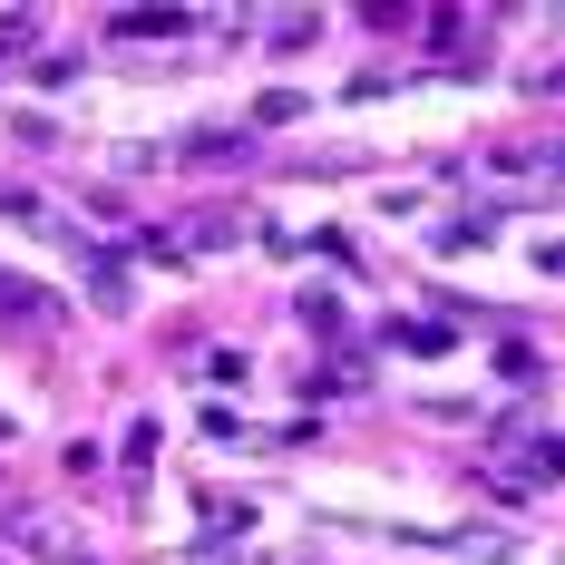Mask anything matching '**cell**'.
Instances as JSON below:
<instances>
[{
    "label": "cell",
    "instance_id": "cell-1",
    "mask_svg": "<svg viewBox=\"0 0 565 565\" xmlns=\"http://www.w3.org/2000/svg\"><path fill=\"white\" fill-rule=\"evenodd\" d=\"M516 449V478H565V439H526V429H508Z\"/></svg>",
    "mask_w": 565,
    "mask_h": 565
},
{
    "label": "cell",
    "instance_id": "cell-2",
    "mask_svg": "<svg viewBox=\"0 0 565 565\" xmlns=\"http://www.w3.org/2000/svg\"><path fill=\"white\" fill-rule=\"evenodd\" d=\"M117 30H127V40H167V30H185V20H175V10H137V20H117Z\"/></svg>",
    "mask_w": 565,
    "mask_h": 565
}]
</instances>
